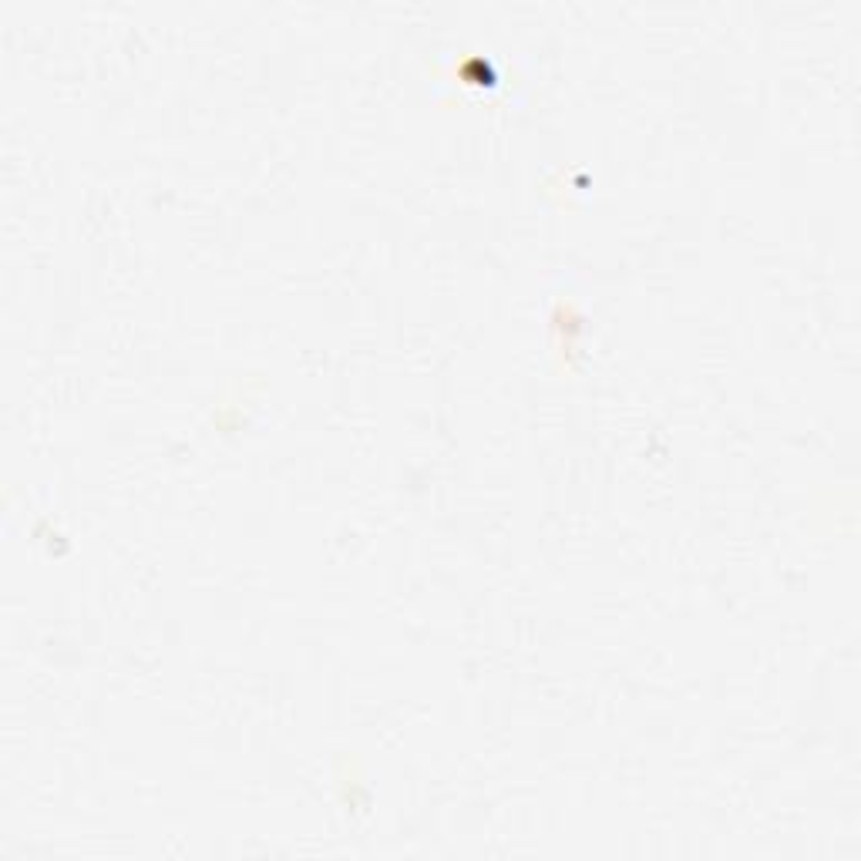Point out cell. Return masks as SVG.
Segmentation results:
<instances>
[{"label": "cell", "instance_id": "cell-1", "mask_svg": "<svg viewBox=\"0 0 861 861\" xmlns=\"http://www.w3.org/2000/svg\"><path fill=\"white\" fill-rule=\"evenodd\" d=\"M552 333L559 337V354L572 357L579 347V337H582V313L572 307V303H559V307L552 310Z\"/></svg>", "mask_w": 861, "mask_h": 861}]
</instances>
